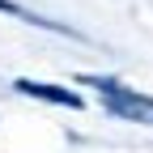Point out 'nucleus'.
Segmentation results:
<instances>
[{
	"instance_id": "nucleus-2",
	"label": "nucleus",
	"mask_w": 153,
	"mask_h": 153,
	"mask_svg": "<svg viewBox=\"0 0 153 153\" xmlns=\"http://www.w3.org/2000/svg\"><path fill=\"white\" fill-rule=\"evenodd\" d=\"M17 89L30 94V98H43V102H60V106H81V98H76L72 89H60V85H43V81H17Z\"/></svg>"
},
{
	"instance_id": "nucleus-1",
	"label": "nucleus",
	"mask_w": 153,
	"mask_h": 153,
	"mask_svg": "<svg viewBox=\"0 0 153 153\" xmlns=\"http://www.w3.org/2000/svg\"><path fill=\"white\" fill-rule=\"evenodd\" d=\"M85 85L98 89V98L111 115H119V119H132V123H153V98H145V94L128 89L119 81H106V76H89Z\"/></svg>"
},
{
	"instance_id": "nucleus-3",
	"label": "nucleus",
	"mask_w": 153,
	"mask_h": 153,
	"mask_svg": "<svg viewBox=\"0 0 153 153\" xmlns=\"http://www.w3.org/2000/svg\"><path fill=\"white\" fill-rule=\"evenodd\" d=\"M0 13H17V17H26L22 9H17V4H13V0H0Z\"/></svg>"
}]
</instances>
